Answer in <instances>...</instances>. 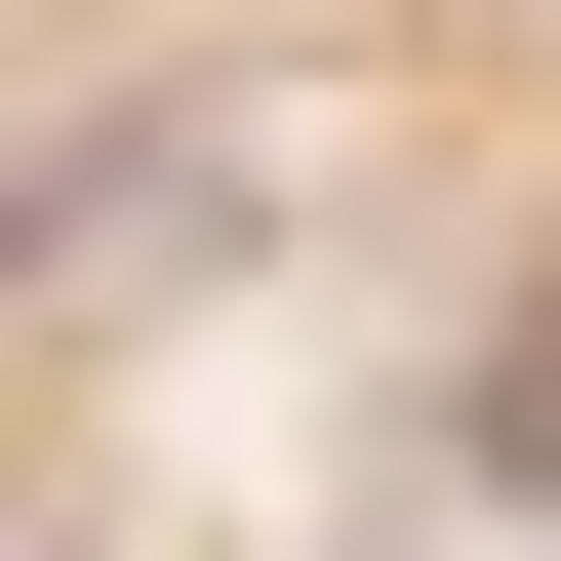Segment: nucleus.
<instances>
[{
	"label": "nucleus",
	"mask_w": 561,
	"mask_h": 561,
	"mask_svg": "<svg viewBox=\"0 0 561 561\" xmlns=\"http://www.w3.org/2000/svg\"><path fill=\"white\" fill-rule=\"evenodd\" d=\"M481 522H561V362H481Z\"/></svg>",
	"instance_id": "f257e3e1"
}]
</instances>
